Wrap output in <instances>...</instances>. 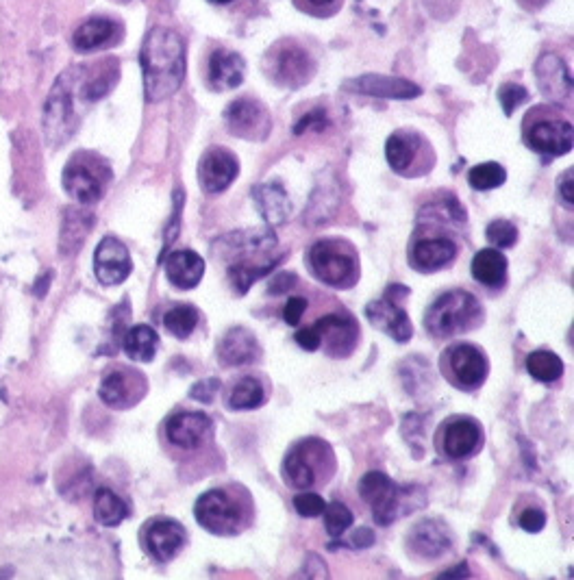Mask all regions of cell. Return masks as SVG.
Instances as JSON below:
<instances>
[{"label": "cell", "mask_w": 574, "mask_h": 580, "mask_svg": "<svg viewBox=\"0 0 574 580\" xmlns=\"http://www.w3.org/2000/svg\"><path fill=\"white\" fill-rule=\"evenodd\" d=\"M359 496L370 504L374 522H379L381 526H390L401 515L414 511V504L422 507L424 502V496L418 487L396 485L388 474L377 470L368 472L361 478Z\"/></svg>", "instance_id": "2"}, {"label": "cell", "mask_w": 574, "mask_h": 580, "mask_svg": "<svg viewBox=\"0 0 574 580\" xmlns=\"http://www.w3.org/2000/svg\"><path fill=\"white\" fill-rule=\"evenodd\" d=\"M120 27L109 18H92L83 22L81 27L74 31L72 44L81 53H92V50L105 48L109 44H114L118 40Z\"/></svg>", "instance_id": "31"}, {"label": "cell", "mask_w": 574, "mask_h": 580, "mask_svg": "<svg viewBox=\"0 0 574 580\" xmlns=\"http://www.w3.org/2000/svg\"><path fill=\"white\" fill-rule=\"evenodd\" d=\"M294 339H296V344L301 346L303 350H307V352H314V350L320 348V337H318L314 326H307V329L296 331Z\"/></svg>", "instance_id": "52"}, {"label": "cell", "mask_w": 574, "mask_h": 580, "mask_svg": "<svg viewBox=\"0 0 574 580\" xmlns=\"http://www.w3.org/2000/svg\"><path fill=\"white\" fill-rule=\"evenodd\" d=\"M194 515L198 524L211 535L231 537L242 531L244 513L240 502H237L229 491L224 489H209L196 500Z\"/></svg>", "instance_id": "9"}, {"label": "cell", "mask_w": 574, "mask_h": 580, "mask_svg": "<svg viewBox=\"0 0 574 580\" xmlns=\"http://www.w3.org/2000/svg\"><path fill=\"white\" fill-rule=\"evenodd\" d=\"M546 3H548V0H518V5H520L522 9H527V11H538V9H542Z\"/></svg>", "instance_id": "56"}, {"label": "cell", "mask_w": 574, "mask_h": 580, "mask_svg": "<svg viewBox=\"0 0 574 580\" xmlns=\"http://www.w3.org/2000/svg\"><path fill=\"white\" fill-rule=\"evenodd\" d=\"M314 329L320 337V346L329 357L346 359L353 355L359 342V326L353 315L348 313H331L320 318Z\"/></svg>", "instance_id": "14"}, {"label": "cell", "mask_w": 574, "mask_h": 580, "mask_svg": "<svg viewBox=\"0 0 574 580\" xmlns=\"http://www.w3.org/2000/svg\"><path fill=\"white\" fill-rule=\"evenodd\" d=\"M183 203H185V194L181 192V189H177V194H174V216H172V220L168 224V231H166V246H170L174 242V239H177V235H179Z\"/></svg>", "instance_id": "51"}, {"label": "cell", "mask_w": 574, "mask_h": 580, "mask_svg": "<svg viewBox=\"0 0 574 580\" xmlns=\"http://www.w3.org/2000/svg\"><path fill=\"white\" fill-rule=\"evenodd\" d=\"M209 3H216V5H227V3H233V0H209Z\"/></svg>", "instance_id": "58"}, {"label": "cell", "mask_w": 574, "mask_h": 580, "mask_svg": "<svg viewBox=\"0 0 574 580\" xmlns=\"http://www.w3.org/2000/svg\"><path fill=\"white\" fill-rule=\"evenodd\" d=\"M305 311H307V300L301 296H292L283 309V320L290 326H296L298 322H301Z\"/></svg>", "instance_id": "49"}, {"label": "cell", "mask_w": 574, "mask_h": 580, "mask_svg": "<svg viewBox=\"0 0 574 580\" xmlns=\"http://www.w3.org/2000/svg\"><path fill=\"white\" fill-rule=\"evenodd\" d=\"M135 376L137 372H122V370L109 372L103 378L98 396H101V400L111 409H127L135 405L144 394V378H137V383H133Z\"/></svg>", "instance_id": "27"}, {"label": "cell", "mask_w": 574, "mask_h": 580, "mask_svg": "<svg viewBox=\"0 0 574 580\" xmlns=\"http://www.w3.org/2000/svg\"><path fill=\"white\" fill-rule=\"evenodd\" d=\"M246 72V63L240 53L227 48H218L209 57L207 68V85L214 92H229L233 87L242 85Z\"/></svg>", "instance_id": "25"}, {"label": "cell", "mask_w": 574, "mask_h": 580, "mask_svg": "<svg viewBox=\"0 0 574 580\" xmlns=\"http://www.w3.org/2000/svg\"><path fill=\"white\" fill-rule=\"evenodd\" d=\"M185 537H187L185 528L177 520L159 518L146 526L144 544L151 557L166 563L177 557L179 550L185 546Z\"/></svg>", "instance_id": "22"}, {"label": "cell", "mask_w": 574, "mask_h": 580, "mask_svg": "<svg viewBox=\"0 0 574 580\" xmlns=\"http://www.w3.org/2000/svg\"><path fill=\"white\" fill-rule=\"evenodd\" d=\"M483 322L481 302L464 289L446 292L429 307L424 315V326L438 339H451L455 335L468 333Z\"/></svg>", "instance_id": "3"}, {"label": "cell", "mask_w": 574, "mask_h": 580, "mask_svg": "<svg viewBox=\"0 0 574 580\" xmlns=\"http://www.w3.org/2000/svg\"><path fill=\"white\" fill-rule=\"evenodd\" d=\"M266 74L279 87L298 90L316 74V59L296 40H281L268 50Z\"/></svg>", "instance_id": "6"}, {"label": "cell", "mask_w": 574, "mask_h": 580, "mask_svg": "<svg viewBox=\"0 0 574 580\" xmlns=\"http://www.w3.org/2000/svg\"><path fill=\"white\" fill-rule=\"evenodd\" d=\"M164 326L172 337L187 339L198 326V311L192 305L174 307L164 315Z\"/></svg>", "instance_id": "40"}, {"label": "cell", "mask_w": 574, "mask_h": 580, "mask_svg": "<svg viewBox=\"0 0 574 580\" xmlns=\"http://www.w3.org/2000/svg\"><path fill=\"white\" fill-rule=\"evenodd\" d=\"M309 5H314V7H324V5H331L335 3V0H307Z\"/></svg>", "instance_id": "57"}, {"label": "cell", "mask_w": 574, "mask_h": 580, "mask_svg": "<svg viewBox=\"0 0 574 580\" xmlns=\"http://www.w3.org/2000/svg\"><path fill=\"white\" fill-rule=\"evenodd\" d=\"M455 257H457V244L451 237H444V235L418 237L416 242L411 244V252H409L411 266L424 274L446 268Z\"/></svg>", "instance_id": "21"}, {"label": "cell", "mask_w": 574, "mask_h": 580, "mask_svg": "<svg viewBox=\"0 0 574 580\" xmlns=\"http://www.w3.org/2000/svg\"><path fill=\"white\" fill-rule=\"evenodd\" d=\"M535 81L548 103L568 105L572 100V74L559 55L544 53L535 61Z\"/></svg>", "instance_id": "15"}, {"label": "cell", "mask_w": 574, "mask_h": 580, "mask_svg": "<svg viewBox=\"0 0 574 580\" xmlns=\"http://www.w3.org/2000/svg\"><path fill=\"white\" fill-rule=\"evenodd\" d=\"M92 222L94 218L85 211L74 209L66 213L64 229H61V250H64L66 255H72V252H77L83 246L87 233L92 231Z\"/></svg>", "instance_id": "35"}, {"label": "cell", "mask_w": 574, "mask_h": 580, "mask_svg": "<svg viewBox=\"0 0 574 580\" xmlns=\"http://www.w3.org/2000/svg\"><path fill=\"white\" fill-rule=\"evenodd\" d=\"M422 216L433 218L444 224H464L466 222V211L461 207L459 200L453 194H444L440 198H435L433 203L422 209Z\"/></svg>", "instance_id": "39"}, {"label": "cell", "mask_w": 574, "mask_h": 580, "mask_svg": "<svg viewBox=\"0 0 574 580\" xmlns=\"http://www.w3.org/2000/svg\"><path fill=\"white\" fill-rule=\"evenodd\" d=\"M498 100H501L505 116H511L520 105L527 103L529 92L518 83H503L501 90H498Z\"/></svg>", "instance_id": "44"}, {"label": "cell", "mask_w": 574, "mask_h": 580, "mask_svg": "<svg viewBox=\"0 0 574 580\" xmlns=\"http://www.w3.org/2000/svg\"><path fill=\"white\" fill-rule=\"evenodd\" d=\"M109 183V163L94 153H77L64 168V189L79 205L98 203Z\"/></svg>", "instance_id": "5"}, {"label": "cell", "mask_w": 574, "mask_h": 580, "mask_svg": "<svg viewBox=\"0 0 574 580\" xmlns=\"http://www.w3.org/2000/svg\"><path fill=\"white\" fill-rule=\"evenodd\" d=\"M237 174H240V163L231 150L222 146L209 148L198 163V183L207 194H220L229 189Z\"/></svg>", "instance_id": "16"}, {"label": "cell", "mask_w": 574, "mask_h": 580, "mask_svg": "<svg viewBox=\"0 0 574 580\" xmlns=\"http://www.w3.org/2000/svg\"><path fill=\"white\" fill-rule=\"evenodd\" d=\"M94 515L103 526H118L129 518V507L114 491L101 487L94 498Z\"/></svg>", "instance_id": "36"}, {"label": "cell", "mask_w": 574, "mask_h": 580, "mask_svg": "<svg viewBox=\"0 0 574 580\" xmlns=\"http://www.w3.org/2000/svg\"><path fill=\"white\" fill-rule=\"evenodd\" d=\"M144 94L151 103L179 92L185 79V46L181 35L168 27H155L146 35L142 53Z\"/></svg>", "instance_id": "1"}, {"label": "cell", "mask_w": 574, "mask_h": 580, "mask_svg": "<svg viewBox=\"0 0 574 580\" xmlns=\"http://www.w3.org/2000/svg\"><path fill=\"white\" fill-rule=\"evenodd\" d=\"M122 348L127 352V357L137 363L153 361L159 348L157 333L146 324H137L129 329L122 337Z\"/></svg>", "instance_id": "33"}, {"label": "cell", "mask_w": 574, "mask_h": 580, "mask_svg": "<svg viewBox=\"0 0 574 580\" xmlns=\"http://www.w3.org/2000/svg\"><path fill=\"white\" fill-rule=\"evenodd\" d=\"M333 470V455L327 441L309 437L287 452L283 461V478L294 489H309L320 481V470Z\"/></svg>", "instance_id": "7"}, {"label": "cell", "mask_w": 574, "mask_h": 580, "mask_svg": "<svg viewBox=\"0 0 574 580\" xmlns=\"http://www.w3.org/2000/svg\"><path fill=\"white\" fill-rule=\"evenodd\" d=\"M133 270L131 255L116 237H105L94 252V272L103 285H120Z\"/></svg>", "instance_id": "18"}, {"label": "cell", "mask_w": 574, "mask_h": 580, "mask_svg": "<svg viewBox=\"0 0 574 580\" xmlns=\"http://www.w3.org/2000/svg\"><path fill=\"white\" fill-rule=\"evenodd\" d=\"M264 402H266L264 385H261L253 376H246L240 383H235V387L229 394V409L233 411L259 409Z\"/></svg>", "instance_id": "37"}, {"label": "cell", "mask_w": 574, "mask_h": 580, "mask_svg": "<svg viewBox=\"0 0 574 580\" xmlns=\"http://www.w3.org/2000/svg\"><path fill=\"white\" fill-rule=\"evenodd\" d=\"M324 507H327V502L322 500V496L314 494V491H305V494L294 498V509L298 515H303V518H318V515H322Z\"/></svg>", "instance_id": "45"}, {"label": "cell", "mask_w": 574, "mask_h": 580, "mask_svg": "<svg viewBox=\"0 0 574 580\" xmlns=\"http://www.w3.org/2000/svg\"><path fill=\"white\" fill-rule=\"evenodd\" d=\"M253 200L268 226H281L290 218L292 203L279 183H264L253 189Z\"/></svg>", "instance_id": "30"}, {"label": "cell", "mask_w": 574, "mask_h": 580, "mask_svg": "<svg viewBox=\"0 0 574 580\" xmlns=\"http://www.w3.org/2000/svg\"><path fill=\"white\" fill-rule=\"evenodd\" d=\"M351 539H353L351 541L353 548L364 550V548H370L374 544V533H372V528H368V526H359Z\"/></svg>", "instance_id": "54"}, {"label": "cell", "mask_w": 574, "mask_h": 580, "mask_svg": "<svg viewBox=\"0 0 574 580\" xmlns=\"http://www.w3.org/2000/svg\"><path fill=\"white\" fill-rule=\"evenodd\" d=\"M366 318L374 329L390 335L398 344L409 342L411 335H414V326H411L401 302H394L388 296L370 302L366 307Z\"/></svg>", "instance_id": "19"}, {"label": "cell", "mask_w": 574, "mask_h": 580, "mask_svg": "<svg viewBox=\"0 0 574 580\" xmlns=\"http://www.w3.org/2000/svg\"><path fill=\"white\" fill-rule=\"evenodd\" d=\"M572 181H574L572 170H568V172L561 174V179H559V183H557V187H559V196H561V200H564V203H566L568 207H572V205H574Z\"/></svg>", "instance_id": "53"}, {"label": "cell", "mask_w": 574, "mask_h": 580, "mask_svg": "<svg viewBox=\"0 0 574 580\" xmlns=\"http://www.w3.org/2000/svg\"><path fill=\"white\" fill-rule=\"evenodd\" d=\"M168 281L177 289H194L205 276V261L194 250H174L164 261Z\"/></svg>", "instance_id": "29"}, {"label": "cell", "mask_w": 574, "mask_h": 580, "mask_svg": "<svg viewBox=\"0 0 574 580\" xmlns=\"http://www.w3.org/2000/svg\"><path fill=\"white\" fill-rule=\"evenodd\" d=\"M483 444L481 426L472 418H455L444 426L442 450L448 459H468Z\"/></svg>", "instance_id": "24"}, {"label": "cell", "mask_w": 574, "mask_h": 580, "mask_svg": "<svg viewBox=\"0 0 574 580\" xmlns=\"http://www.w3.org/2000/svg\"><path fill=\"white\" fill-rule=\"evenodd\" d=\"M485 239L496 248H511L518 242V229L509 220H494L485 229Z\"/></svg>", "instance_id": "43"}, {"label": "cell", "mask_w": 574, "mask_h": 580, "mask_svg": "<svg viewBox=\"0 0 574 580\" xmlns=\"http://www.w3.org/2000/svg\"><path fill=\"white\" fill-rule=\"evenodd\" d=\"M294 287H296V274L294 272H281L270 279L268 292H270V296H283Z\"/></svg>", "instance_id": "50"}, {"label": "cell", "mask_w": 574, "mask_h": 580, "mask_svg": "<svg viewBox=\"0 0 574 580\" xmlns=\"http://www.w3.org/2000/svg\"><path fill=\"white\" fill-rule=\"evenodd\" d=\"M529 374L540 383H553L564 376V361L551 350H533L527 357Z\"/></svg>", "instance_id": "38"}, {"label": "cell", "mask_w": 574, "mask_h": 580, "mask_svg": "<svg viewBox=\"0 0 574 580\" xmlns=\"http://www.w3.org/2000/svg\"><path fill=\"white\" fill-rule=\"evenodd\" d=\"M261 357V346L257 342V337L237 326V329H231L224 333L218 344V359L222 365L227 368H242V365H251L259 361Z\"/></svg>", "instance_id": "26"}, {"label": "cell", "mask_w": 574, "mask_h": 580, "mask_svg": "<svg viewBox=\"0 0 574 580\" xmlns=\"http://www.w3.org/2000/svg\"><path fill=\"white\" fill-rule=\"evenodd\" d=\"M283 259H268V261H248V263H231L229 266V279L233 289L240 296H244L248 289H251L259 279H266V276L279 266Z\"/></svg>", "instance_id": "34"}, {"label": "cell", "mask_w": 574, "mask_h": 580, "mask_svg": "<svg viewBox=\"0 0 574 580\" xmlns=\"http://www.w3.org/2000/svg\"><path fill=\"white\" fill-rule=\"evenodd\" d=\"M507 181V172L501 166V163H479V166H474L468 172V183L472 189H477V192H488V189H496L501 187Z\"/></svg>", "instance_id": "41"}, {"label": "cell", "mask_w": 574, "mask_h": 580, "mask_svg": "<svg viewBox=\"0 0 574 580\" xmlns=\"http://www.w3.org/2000/svg\"><path fill=\"white\" fill-rule=\"evenodd\" d=\"M470 576V570H468V565L466 563H461L457 567H453V570H448L444 572L440 578H468Z\"/></svg>", "instance_id": "55"}, {"label": "cell", "mask_w": 574, "mask_h": 580, "mask_svg": "<svg viewBox=\"0 0 574 580\" xmlns=\"http://www.w3.org/2000/svg\"><path fill=\"white\" fill-rule=\"evenodd\" d=\"M348 92L377 96V98H396V100H411L422 94L416 83L398 77H383V74H361L357 79H348L344 83Z\"/></svg>", "instance_id": "23"}, {"label": "cell", "mask_w": 574, "mask_h": 580, "mask_svg": "<svg viewBox=\"0 0 574 580\" xmlns=\"http://www.w3.org/2000/svg\"><path fill=\"white\" fill-rule=\"evenodd\" d=\"M220 392V381L218 378H207V381L196 383L190 389V398L196 402H203V405H211L214 402L216 394Z\"/></svg>", "instance_id": "47"}, {"label": "cell", "mask_w": 574, "mask_h": 580, "mask_svg": "<svg viewBox=\"0 0 574 580\" xmlns=\"http://www.w3.org/2000/svg\"><path fill=\"white\" fill-rule=\"evenodd\" d=\"M224 124L231 135L246 142H264L272 131L270 111L255 98H237L224 109Z\"/></svg>", "instance_id": "12"}, {"label": "cell", "mask_w": 574, "mask_h": 580, "mask_svg": "<svg viewBox=\"0 0 574 580\" xmlns=\"http://www.w3.org/2000/svg\"><path fill=\"white\" fill-rule=\"evenodd\" d=\"M442 368H446V376L459 389H477L488 378L490 365L483 352L472 344H457L448 348L442 355Z\"/></svg>", "instance_id": "11"}, {"label": "cell", "mask_w": 574, "mask_h": 580, "mask_svg": "<svg viewBox=\"0 0 574 580\" xmlns=\"http://www.w3.org/2000/svg\"><path fill=\"white\" fill-rule=\"evenodd\" d=\"M572 124L566 118H529L524 142L531 150L544 157H561L572 150Z\"/></svg>", "instance_id": "13"}, {"label": "cell", "mask_w": 574, "mask_h": 580, "mask_svg": "<svg viewBox=\"0 0 574 580\" xmlns=\"http://www.w3.org/2000/svg\"><path fill=\"white\" fill-rule=\"evenodd\" d=\"M518 524H520L522 531H527V533H540V531H544V526H546V513L542 509L531 507V509L520 513Z\"/></svg>", "instance_id": "48"}, {"label": "cell", "mask_w": 574, "mask_h": 580, "mask_svg": "<svg viewBox=\"0 0 574 580\" xmlns=\"http://www.w3.org/2000/svg\"><path fill=\"white\" fill-rule=\"evenodd\" d=\"M329 126V118H327V111L324 109H314V111H309L305 113V116L296 122L294 126V135H303V133H309V131H324Z\"/></svg>", "instance_id": "46"}, {"label": "cell", "mask_w": 574, "mask_h": 580, "mask_svg": "<svg viewBox=\"0 0 574 580\" xmlns=\"http://www.w3.org/2000/svg\"><path fill=\"white\" fill-rule=\"evenodd\" d=\"M272 248H277V235L268 229H244V231H233L218 237L211 252L214 257L231 263H248V261H259L257 257L266 255ZM268 261V259H261Z\"/></svg>", "instance_id": "10"}, {"label": "cell", "mask_w": 574, "mask_h": 580, "mask_svg": "<svg viewBox=\"0 0 574 580\" xmlns=\"http://www.w3.org/2000/svg\"><path fill=\"white\" fill-rule=\"evenodd\" d=\"M453 546L451 528L438 520H422L407 533V548L422 559H438Z\"/></svg>", "instance_id": "20"}, {"label": "cell", "mask_w": 574, "mask_h": 580, "mask_svg": "<svg viewBox=\"0 0 574 580\" xmlns=\"http://www.w3.org/2000/svg\"><path fill=\"white\" fill-rule=\"evenodd\" d=\"M309 270L333 289H351L359 281V261L353 248L340 239H320L307 252Z\"/></svg>", "instance_id": "4"}, {"label": "cell", "mask_w": 574, "mask_h": 580, "mask_svg": "<svg viewBox=\"0 0 574 580\" xmlns=\"http://www.w3.org/2000/svg\"><path fill=\"white\" fill-rule=\"evenodd\" d=\"M324 515V528H327L329 537L340 539L348 528L353 524V513L342 502H329L322 511Z\"/></svg>", "instance_id": "42"}, {"label": "cell", "mask_w": 574, "mask_h": 580, "mask_svg": "<svg viewBox=\"0 0 574 580\" xmlns=\"http://www.w3.org/2000/svg\"><path fill=\"white\" fill-rule=\"evenodd\" d=\"M81 68L68 70L61 74L59 81L55 83L51 96L46 103V116H44V129L48 142L59 146L64 144L72 135L74 126H77V111H74V87H77Z\"/></svg>", "instance_id": "8"}, {"label": "cell", "mask_w": 574, "mask_h": 580, "mask_svg": "<svg viewBox=\"0 0 574 580\" xmlns=\"http://www.w3.org/2000/svg\"><path fill=\"white\" fill-rule=\"evenodd\" d=\"M422 148H424L422 135H418L416 131L403 129L390 135L388 144H385V157H388V163L394 172L409 176V172H414Z\"/></svg>", "instance_id": "28"}, {"label": "cell", "mask_w": 574, "mask_h": 580, "mask_svg": "<svg viewBox=\"0 0 574 580\" xmlns=\"http://www.w3.org/2000/svg\"><path fill=\"white\" fill-rule=\"evenodd\" d=\"M472 276L485 287H503L507 281V259L498 248H483L472 259Z\"/></svg>", "instance_id": "32"}, {"label": "cell", "mask_w": 574, "mask_h": 580, "mask_svg": "<svg viewBox=\"0 0 574 580\" xmlns=\"http://www.w3.org/2000/svg\"><path fill=\"white\" fill-rule=\"evenodd\" d=\"M166 435L170 444L183 450H196L205 446L214 435V422L209 415L198 411H181L174 413L166 422Z\"/></svg>", "instance_id": "17"}]
</instances>
